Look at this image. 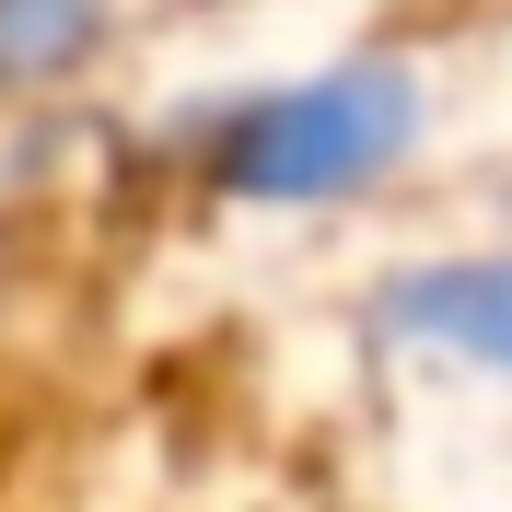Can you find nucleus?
<instances>
[{"label": "nucleus", "mask_w": 512, "mask_h": 512, "mask_svg": "<svg viewBox=\"0 0 512 512\" xmlns=\"http://www.w3.org/2000/svg\"><path fill=\"white\" fill-rule=\"evenodd\" d=\"M419 140V82L408 70H315L280 94H245L210 128V187L233 198H350Z\"/></svg>", "instance_id": "nucleus-1"}, {"label": "nucleus", "mask_w": 512, "mask_h": 512, "mask_svg": "<svg viewBox=\"0 0 512 512\" xmlns=\"http://www.w3.org/2000/svg\"><path fill=\"white\" fill-rule=\"evenodd\" d=\"M373 315L396 338H431V350H466L489 373H512V256H431V268H396L373 291Z\"/></svg>", "instance_id": "nucleus-2"}, {"label": "nucleus", "mask_w": 512, "mask_h": 512, "mask_svg": "<svg viewBox=\"0 0 512 512\" xmlns=\"http://www.w3.org/2000/svg\"><path fill=\"white\" fill-rule=\"evenodd\" d=\"M94 47H105V0H0V94H35Z\"/></svg>", "instance_id": "nucleus-3"}]
</instances>
